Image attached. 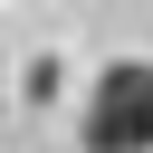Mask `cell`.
Masks as SVG:
<instances>
[{
  "instance_id": "6da1fadb",
  "label": "cell",
  "mask_w": 153,
  "mask_h": 153,
  "mask_svg": "<svg viewBox=\"0 0 153 153\" xmlns=\"http://www.w3.org/2000/svg\"><path fill=\"white\" fill-rule=\"evenodd\" d=\"M76 134L86 153H153V57H105Z\"/></svg>"
}]
</instances>
